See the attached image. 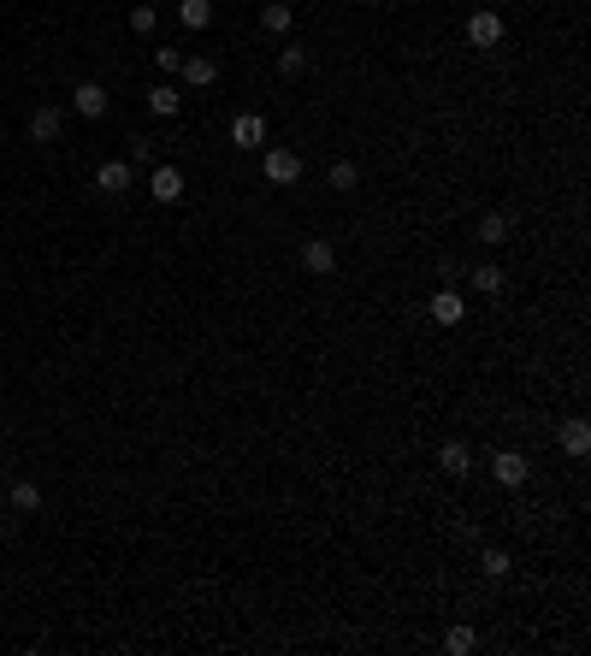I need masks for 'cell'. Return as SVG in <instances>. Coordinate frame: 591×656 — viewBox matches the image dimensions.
<instances>
[{
  "mask_svg": "<svg viewBox=\"0 0 591 656\" xmlns=\"http://www.w3.org/2000/svg\"><path fill=\"white\" fill-rule=\"evenodd\" d=\"M260 171H267V184H296L302 178V154L296 148H267V160H260Z\"/></svg>",
  "mask_w": 591,
  "mask_h": 656,
  "instance_id": "cell-1",
  "label": "cell"
},
{
  "mask_svg": "<svg viewBox=\"0 0 591 656\" xmlns=\"http://www.w3.org/2000/svg\"><path fill=\"white\" fill-rule=\"evenodd\" d=\"M426 314H432V326H444V331H455L467 319V302H462V290H437L432 296V308H426Z\"/></svg>",
  "mask_w": 591,
  "mask_h": 656,
  "instance_id": "cell-2",
  "label": "cell"
},
{
  "mask_svg": "<svg viewBox=\"0 0 591 656\" xmlns=\"http://www.w3.org/2000/svg\"><path fill=\"white\" fill-rule=\"evenodd\" d=\"M462 36H467V48H497V42H503V18H497V13H473L462 24Z\"/></svg>",
  "mask_w": 591,
  "mask_h": 656,
  "instance_id": "cell-3",
  "label": "cell"
},
{
  "mask_svg": "<svg viewBox=\"0 0 591 656\" xmlns=\"http://www.w3.org/2000/svg\"><path fill=\"white\" fill-rule=\"evenodd\" d=\"M491 473H497V485H526V473H533V461L521 456V450H497V461H491Z\"/></svg>",
  "mask_w": 591,
  "mask_h": 656,
  "instance_id": "cell-4",
  "label": "cell"
},
{
  "mask_svg": "<svg viewBox=\"0 0 591 656\" xmlns=\"http://www.w3.org/2000/svg\"><path fill=\"white\" fill-rule=\"evenodd\" d=\"M302 267L320 272V278H331V272H338V249H331V237H308V243H302Z\"/></svg>",
  "mask_w": 591,
  "mask_h": 656,
  "instance_id": "cell-5",
  "label": "cell"
},
{
  "mask_svg": "<svg viewBox=\"0 0 591 656\" xmlns=\"http://www.w3.org/2000/svg\"><path fill=\"white\" fill-rule=\"evenodd\" d=\"M130 178H137V166H130V160H107V166L95 171V189H101V196H125Z\"/></svg>",
  "mask_w": 591,
  "mask_h": 656,
  "instance_id": "cell-6",
  "label": "cell"
},
{
  "mask_svg": "<svg viewBox=\"0 0 591 656\" xmlns=\"http://www.w3.org/2000/svg\"><path fill=\"white\" fill-rule=\"evenodd\" d=\"M71 107H77L84 118H107L113 101H107V89H101V83H77V89H71Z\"/></svg>",
  "mask_w": 591,
  "mask_h": 656,
  "instance_id": "cell-7",
  "label": "cell"
},
{
  "mask_svg": "<svg viewBox=\"0 0 591 656\" xmlns=\"http://www.w3.org/2000/svg\"><path fill=\"white\" fill-rule=\"evenodd\" d=\"M59 130H66V113H59V107H36V113H30V136H36V143H59Z\"/></svg>",
  "mask_w": 591,
  "mask_h": 656,
  "instance_id": "cell-8",
  "label": "cell"
},
{
  "mask_svg": "<svg viewBox=\"0 0 591 656\" xmlns=\"http://www.w3.org/2000/svg\"><path fill=\"white\" fill-rule=\"evenodd\" d=\"M437 468L450 473V479H467V473H473V450H467V443H444V450H437Z\"/></svg>",
  "mask_w": 591,
  "mask_h": 656,
  "instance_id": "cell-9",
  "label": "cell"
},
{
  "mask_svg": "<svg viewBox=\"0 0 591 656\" xmlns=\"http://www.w3.org/2000/svg\"><path fill=\"white\" fill-rule=\"evenodd\" d=\"M148 196H154V201H178V196H183V171H178V166H154V178H148Z\"/></svg>",
  "mask_w": 591,
  "mask_h": 656,
  "instance_id": "cell-10",
  "label": "cell"
},
{
  "mask_svg": "<svg viewBox=\"0 0 591 656\" xmlns=\"http://www.w3.org/2000/svg\"><path fill=\"white\" fill-rule=\"evenodd\" d=\"M467 284H473L479 296H503V284H508V272H503V267H491V260H485V267H473V272H467Z\"/></svg>",
  "mask_w": 591,
  "mask_h": 656,
  "instance_id": "cell-11",
  "label": "cell"
},
{
  "mask_svg": "<svg viewBox=\"0 0 591 656\" xmlns=\"http://www.w3.org/2000/svg\"><path fill=\"white\" fill-rule=\"evenodd\" d=\"M290 24H296L290 0H267V6H260V30H267V36H284Z\"/></svg>",
  "mask_w": 591,
  "mask_h": 656,
  "instance_id": "cell-12",
  "label": "cell"
},
{
  "mask_svg": "<svg viewBox=\"0 0 591 656\" xmlns=\"http://www.w3.org/2000/svg\"><path fill=\"white\" fill-rule=\"evenodd\" d=\"M231 143H237V148H260V143H267V125H260L254 113H243L237 125H231Z\"/></svg>",
  "mask_w": 591,
  "mask_h": 656,
  "instance_id": "cell-13",
  "label": "cell"
},
{
  "mask_svg": "<svg viewBox=\"0 0 591 656\" xmlns=\"http://www.w3.org/2000/svg\"><path fill=\"white\" fill-rule=\"evenodd\" d=\"M473 237H479V243H485V249L508 243V214H485V219H479V225H473Z\"/></svg>",
  "mask_w": 591,
  "mask_h": 656,
  "instance_id": "cell-14",
  "label": "cell"
},
{
  "mask_svg": "<svg viewBox=\"0 0 591 656\" xmlns=\"http://www.w3.org/2000/svg\"><path fill=\"white\" fill-rule=\"evenodd\" d=\"M178 72H183V83H190V89H207L213 83V77H219V66H213V59H183V66H178Z\"/></svg>",
  "mask_w": 591,
  "mask_h": 656,
  "instance_id": "cell-15",
  "label": "cell"
},
{
  "mask_svg": "<svg viewBox=\"0 0 591 656\" xmlns=\"http://www.w3.org/2000/svg\"><path fill=\"white\" fill-rule=\"evenodd\" d=\"M178 18H183V30H207L213 24V0H178Z\"/></svg>",
  "mask_w": 591,
  "mask_h": 656,
  "instance_id": "cell-16",
  "label": "cell"
},
{
  "mask_svg": "<svg viewBox=\"0 0 591 656\" xmlns=\"http://www.w3.org/2000/svg\"><path fill=\"white\" fill-rule=\"evenodd\" d=\"M325 184L338 189V196H349V189H355V184H361V166H355V160H338V166L325 171Z\"/></svg>",
  "mask_w": 591,
  "mask_h": 656,
  "instance_id": "cell-17",
  "label": "cell"
},
{
  "mask_svg": "<svg viewBox=\"0 0 591 656\" xmlns=\"http://www.w3.org/2000/svg\"><path fill=\"white\" fill-rule=\"evenodd\" d=\"M562 450H568V456H586V450H591V426H586V420H568V426H562Z\"/></svg>",
  "mask_w": 591,
  "mask_h": 656,
  "instance_id": "cell-18",
  "label": "cell"
},
{
  "mask_svg": "<svg viewBox=\"0 0 591 656\" xmlns=\"http://www.w3.org/2000/svg\"><path fill=\"white\" fill-rule=\"evenodd\" d=\"M508 568H515L508 550H479V573H485V580H508Z\"/></svg>",
  "mask_w": 591,
  "mask_h": 656,
  "instance_id": "cell-19",
  "label": "cell"
},
{
  "mask_svg": "<svg viewBox=\"0 0 591 656\" xmlns=\"http://www.w3.org/2000/svg\"><path fill=\"white\" fill-rule=\"evenodd\" d=\"M178 101H183V95H178L172 83H154V89H148V107H154L160 118H172V113H178Z\"/></svg>",
  "mask_w": 591,
  "mask_h": 656,
  "instance_id": "cell-20",
  "label": "cell"
},
{
  "mask_svg": "<svg viewBox=\"0 0 591 656\" xmlns=\"http://www.w3.org/2000/svg\"><path fill=\"white\" fill-rule=\"evenodd\" d=\"M13 509L18 514H36V509H42V491L30 485V479H18V485H13Z\"/></svg>",
  "mask_w": 591,
  "mask_h": 656,
  "instance_id": "cell-21",
  "label": "cell"
},
{
  "mask_svg": "<svg viewBox=\"0 0 591 656\" xmlns=\"http://www.w3.org/2000/svg\"><path fill=\"white\" fill-rule=\"evenodd\" d=\"M154 24H160V13L148 6V0H142V6H130V30H137V36H154Z\"/></svg>",
  "mask_w": 591,
  "mask_h": 656,
  "instance_id": "cell-22",
  "label": "cell"
},
{
  "mask_svg": "<svg viewBox=\"0 0 591 656\" xmlns=\"http://www.w3.org/2000/svg\"><path fill=\"white\" fill-rule=\"evenodd\" d=\"M278 72L284 77H302V72H308V54H302V48H284V54H278Z\"/></svg>",
  "mask_w": 591,
  "mask_h": 656,
  "instance_id": "cell-23",
  "label": "cell"
},
{
  "mask_svg": "<svg viewBox=\"0 0 591 656\" xmlns=\"http://www.w3.org/2000/svg\"><path fill=\"white\" fill-rule=\"evenodd\" d=\"M154 136H137V143H130V166H154Z\"/></svg>",
  "mask_w": 591,
  "mask_h": 656,
  "instance_id": "cell-24",
  "label": "cell"
},
{
  "mask_svg": "<svg viewBox=\"0 0 591 656\" xmlns=\"http://www.w3.org/2000/svg\"><path fill=\"white\" fill-rule=\"evenodd\" d=\"M444 644H450L455 656H467V651H473L479 639H473V627H450V639H444Z\"/></svg>",
  "mask_w": 591,
  "mask_h": 656,
  "instance_id": "cell-25",
  "label": "cell"
},
{
  "mask_svg": "<svg viewBox=\"0 0 591 656\" xmlns=\"http://www.w3.org/2000/svg\"><path fill=\"white\" fill-rule=\"evenodd\" d=\"M154 66H160V72H178V66H183L178 48H154Z\"/></svg>",
  "mask_w": 591,
  "mask_h": 656,
  "instance_id": "cell-26",
  "label": "cell"
}]
</instances>
